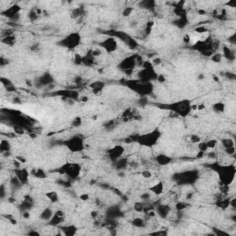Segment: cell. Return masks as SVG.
<instances>
[{
    "mask_svg": "<svg viewBox=\"0 0 236 236\" xmlns=\"http://www.w3.org/2000/svg\"><path fill=\"white\" fill-rule=\"evenodd\" d=\"M214 171L217 172L220 181L225 186L230 185L233 182L235 174H236L234 164L218 165L217 168H214Z\"/></svg>",
    "mask_w": 236,
    "mask_h": 236,
    "instance_id": "7a4b0ae2",
    "label": "cell"
},
{
    "mask_svg": "<svg viewBox=\"0 0 236 236\" xmlns=\"http://www.w3.org/2000/svg\"><path fill=\"white\" fill-rule=\"evenodd\" d=\"M73 125H75L74 126H79V125H81V119H80L79 117H77V118L74 120Z\"/></svg>",
    "mask_w": 236,
    "mask_h": 236,
    "instance_id": "836d02e7",
    "label": "cell"
},
{
    "mask_svg": "<svg viewBox=\"0 0 236 236\" xmlns=\"http://www.w3.org/2000/svg\"><path fill=\"white\" fill-rule=\"evenodd\" d=\"M144 208H145V204L144 203H140V202H138L134 205V210L136 212L140 213V212H144Z\"/></svg>",
    "mask_w": 236,
    "mask_h": 236,
    "instance_id": "7402d4cb",
    "label": "cell"
},
{
    "mask_svg": "<svg viewBox=\"0 0 236 236\" xmlns=\"http://www.w3.org/2000/svg\"><path fill=\"white\" fill-rule=\"evenodd\" d=\"M236 37H235V33H233V34L231 35V36H230L229 37V43L230 44H235V43H236Z\"/></svg>",
    "mask_w": 236,
    "mask_h": 236,
    "instance_id": "d6a6232c",
    "label": "cell"
},
{
    "mask_svg": "<svg viewBox=\"0 0 236 236\" xmlns=\"http://www.w3.org/2000/svg\"><path fill=\"white\" fill-rule=\"evenodd\" d=\"M45 196L52 203H56V202L59 201V195L56 191H49L45 193Z\"/></svg>",
    "mask_w": 236,
    "mask_h": 236,
    "instance_id": "9a60e30c",
    "label": "cell"
},
{
    "mask_svg": "<svg viewBox=\"0 0 236 236\" xmlns=\"http://www.w3.org/2000/svg\"><path fill=\"white\" fill-rule=\"evenodd\" d=\"M15 176L18 177V179L20 181V183L22 185H26L29 182V178H30V173L27 169L25 168H17L14 171Z\"/></svg>",
    "mask_w": 236,
    "mask_h": 236,
    "instance_id": "30bf717a",
    "label": "cell"
},
{
    "mask_svg": "<svg viewBox=\"0 0 236 236\" xmlns=\"http://www.w3.org/2000/svg\"><path fill=\"white\" fill-rule=\"evenodd\" d=\"M149 191L155 195H160L164 191V185L162 182H158L157 184H154L152 186L149 188Z\"/></svg>",
    "mask_w": 236,
    "mask_h": 236,
    "instance_id": "4fadbf2b",
    "label": "cell"
},
{
    "mask_svg": "<svg viewBox=\"0 0 236 236\" xmlns=\"http://www.w3.org/2000/svg\"><path fill=\"white\" fill-rule=\"evenodd\" d=\"M190 139H191V142L192 143H195V144H198L200 141H201V139L199 136H197V135H192V136L190 137Z\"/></svg>",
    "mask_w": 236,
    "mask_h": 236,
    "instance_id": "4316f807",
    "label": "cell"
},
{
    "mask_svg": "<svg viewBox=\"0 0 236 236\" xmlns=\"http://www.w3.org/2000/svg\"><path fill=\"white\" fill-rule=\"evenodd\" d=\"M206 143H207V146H208L209 149H214V148L217 146L218 140H216V139H211V140L206 141Z\"/></svg>",
    "mask_w": 236,
    "mask_h": 236,
    "instance_id": "d4e9b609",
    "label": "cell"
},
{
    "mask_svg": "<svg viewBox=\"0 0 236 236\" xmlns=\"http://www.w3.org/2000/svg\"><path fill=\"white\" fill-rule=\"evenodd\" d=\"M139 7H141L142 9H153L155 8V2L154 1H150V0H145V1H141L139 2Z\"/></svg>",
    "mask_w": 236,
    "mask_h": 236,
    "instance_id": "ac0fdd59",
    "label": "cell"
},
{
    "mask_svg": "<svg viewBox=\"0 0 236 236\" xmlns=\"http://www.w3.org/2000/svg\"><path fill=\"white\" fill-rule=\"evenodd\" d=\"M55 212L51 208H45L40 214V219L44 221H50V220L53 218Z\"/></svg>",
    "mask_w": 236,
    "mask_h": 236,
    "instance_id": "5bb4252c",
    "label": "cell"
},
{
    "mask_svg": "<svg viewBox=\"0 0 236 236\" xmlns=\"http://www.w3.org/2000/svg\"><path fill=\"white\" fill-rule=\"evenodd\" d=\"M63 231H64V234H65V235H73L76 233L77 229L74 226H69V227L63 229Z\"/></svg>",
    "mask_w": 236,
    "mask_h": 236,
    "instance_id": "44dd1931",
    "label": "cell"
},
{
    "mask_svg": "<svg viewBox=\"0 0 236 236\" xmlns=\"http://www.w3.org/2000/svg\"><path fill=\"white\" fill-rule=\"evenodd\" d=\"M155 161L160 166H167L173 161V158L171 156H168L167 154H159L155 157Z\"/></svg>",
    "mask_w": 236,
    "mask_h": 236,
    "instance_id": "7c38bea8",
    "label": "cell"
},
{
    "mask_svg": "<svg viewBox=\"0 0 236 236\" xmlns=\"http://www.w3.org/2000/svg\"><path fill=\"white\" fill-rule=\"evenodd\" d=\"M64 145L72 153H79L85 150V141L79 135L70 137L64 141Z\"/></svg>",
    "mask_w": 236,
    "mask_h": 236,
    "instance_id": "5b68a950",
    "label": "cell"
},
{
    "mask_svg": "<svg viewBox=\"0 0 236 236\" xmlns=\"http://www.w3.org/2000/svg\"><path fill=\"white\" fill-rule=\"evenodd\" d=\"M134 11V9L131 8V7H128V8H125L123 11V15L125 16V17H128L132 14V12Z\"/></svg>",
    "mask_w": 236,
    "mask_h": 236,
    "instance_id": "f1b7e54d",
    "label": "cell"
},
{
    "mask_svg": "<svg viewBox=\"0 0 236 236\" xmlns=\"http://www.w3.org/2000/svg\"><path fill=\"white\" fill-rule=\"evenodd\" d=\"M226 5H227L229 8H235V6H236V2L234 1V0H231V1H229V2H227V3H226Z\"/></svg>",
    "mask_w": 236,
    "mask_h": 236,
    "instance_id": "e575fe53",
    "label": "cell"
},
{
    "mask_svg": "<svg viewBox=\"0 0 236 236\" xmlns=\"http://www.w3.org/2000/svg\"><path fill=\"white\" fill-rule=\"evenodd\" d=\"M222 57H223L222 54H221V53H217V52H215V53L210 56L211 60H212L213 62H215V63H220V62L222 60Z\"/></svg>",
    "mask_w": 236,
    "mask_h": 236,
    "instance_id": "603a6c76",
    "label": "cell"
},
{
    "mask_svg": "<svg viewBox=\"0 0 236 236\" xmlns=\"http://www.w3.org/2000/svg\"><path fill=\"white\" fill-rule=\"evenodd\" d=\"M132 225L136 228H144L146 225V220L142 218H136L132 221Z\"/></svg>",
    "mask_w": 236,
    "mask_h": 236,
    "instance_id": "e0dca14e",
    "label": "cell"
},
{
    "mask_svg": "<svg viewBox=\"0 0 236 236\" xmlns=\"http://www.w3.org/2000/svg\"><path fill=\"white\" fill-rule=\"evenodd\" d=\"M99 46L107 54L114 53L118 50V42L116 37L114 36H106L102 42L100 43Z\"/></svg>",
    "mask_w": 236,
    "mask_h": 236,
    "instance_id": "ba28073f",
    "label": "cell"
},
{
    "mask_svg": "<svg viewBox=\"0 0 236 236\" xmlns=\"http://www.w3.org/2000/svg\"><path fill=\"white\" fill-rule=\"evenodd\" d=\"M60 173L66 175L69 179L75 180L80 176L81 166L78 162H66L60 167Z\"/></svg>",
    "mask_w": 236,
    "mask_h": 236,
    "instance_id": "8992f818",
    "label": "cell"
},
{
    "mask_svg": "<svg viewBox=\"0 0 236 236\" xmlns=\"http://www.w3.org/2000/svg\"><path fill=\"white\" fill-rule=\"evenodd\" d=\"M156 211L157 214L161 218V219H168L169 216L171 215V208L170 206L165 205V204H160L156 207Z\"/></svg>",
    "mask_w": 236,
    "mask_h": 236,
    "instance_id": "8fae6325",
    "label": "cell"
},
{
    "mask_svg": "<svg viewBox=\"0 0 236 236\" xmlns=\"http://www.w3.org/2000/svg\"><path fill=\"white\" fill-rule=\"evenodd\" d=\"M167 106H168L167 107L168 109L175 113L177 115L181 117H186L193 110V104L190 100H187V99L178 100L176 103L168 104Z\"/></svg>",
    "mask_w": 236,
    "mask_h": 236,
    "instance_id": "3957f363",
    "label": "cell"
},
{
    "mask_svg": "<svg viewBox=\"0 0 236 236\" xmlns=\"http://www.w3.org/2000/svg\"><path fill=\"white\" fill-rule=\"evenodd\" d=\"M141 176L145 179H150L152 177V173L149 170H144L142 173H141Z\"/></svg>",
    "mask_w": 236,
    "mask_h": 236,
    "instance_id": "83f0119b",
    "label": "cell"
},
{
    "mask_svg": "<svg viewBox=\"0 0 236 236\" xmlns=\"http://www.w3.org/2000/svg\"><path fill=\"white\" fill-rule=\"evenodd\" d=\"M71 18L72 19H78L81 16V9L80 8H76L74 9H72L71 11Z\"/></svg>",
    "mask_w": 236,
    "mask_h": 236,
    "instance_id": "cb8c5ba5",
    "label": "cell"
},
{
    "mask_svg": "<svg viewBox=\"0 0 236 236\" xmlns=\"http://www.w3.org/2000/svg\"><path fill=\"white\" fill-rule=\"evenodd\" d=\"M58 44L69 50H75L81 44V35L79 31H74L69 33L66 36L62 38Z\"/></svg>",
    "mask_w": 236,
    "mask_h": 236,
    "instance_id": "277c9868",
    "label": "cell"
},
{
    "mask_svg": "<svg viewBox=\"0 0 236 236\" xmlns=\"http://www.w3.org/2000/svg\"><path fill=\"white\" fill-rule=\"evenodd\" d=\"M150 194H151L150 192H145V193H143V194L140 195V198H141L142 200H144V201L149 200V199L151 197V195H150Z\"/></svg>",
    "mask_w": 236,
    "mask_h": 236,
    "instance_id": "f546056e",
    "label": "cell"
},
{
    "mask_svg": "<svg viewBox=\"0 0 236 236\" xmlns=\"http://www.w3.org/2000/svg\"><path fill=\"white\" fill-rule=\"evenodd\" d=\"M221 144H222L224 150H225V149H229V148L234 147V141H233L232 139H222V140H221Z\"/></svg>",
    "mask_w": 236,
    "mask_h": 236,
    "instance_id": "d6986e66",
    "label": "cell"
},
{
    "mask_svg": "<svg viewBox=\"0 0 236 236\" xmlns=\"http://www.w3.org/2000/svg\"><path fill=\"white\" fill-rule=\"evenodd\" d=\"M137 57H138V55L126 56L118 64V69L120 70L124 71L125 73H126L127 75H130L133 72L135 67L138 65H137Z\"/></svg>",
    "mask_w": 236,
    "mask_h": 236,
    "instance_id": "52a82bcc",
    "label": "cell"
},
{
    "mask_svg": "<svg viewBox=\"0 0 236 236\" xmlns=\"http://www.w3.org/2000/svg\"><path fill=\"white\" fill-rule=\"evenodd\" d=\"M0 150H1V153L6 151H11V144L8 139H3L0 142Z\"/></svg>",
    "mask_w": 236,
    "mask_h": 236,
    "instance_id": "2e32d148",
    "label": "cell"
},
{
    "mask_svg": "<svg viewBox=\"0 0 236 236\" xmlns=\"http://www.w3.org/2000/svg\"><path fill=\"white\" fill-rule=\"evenodd\" d=\"M186 204L185 203V202H178V203L176 204V210L178 211H183L184 210L186 209Z\"/></svg>",
    "mask_w": 236,
    "mask_h": 236,
    "instance_id": "484cf974",
    "label": "cell"
},
{
    "mask_svg": "<svg viewBox=\"0 0 236 236\" xmlns=\"http://www.w3.org/2000/svg\"><path fill=\"white\" fill-rule=\"evenodd\" d=\"M161 137V133L158 129H154L152 131L138 135L136 139H134V141L137 142L140 147L152 149L156 146Z\"/></svg>",
    "mask_w": 236,
    "mask_h": 236,
    "instance_id": "6da1fadb",
    "label": "cell"
},
{
    "mask_svg": "<svg viewBox=\"0 0 236 236\" xmlns=\"http://www.w3.org/2000/svg\"><path fill=\"white\" fill-rule=\"evenodd\" d=\"M213 110L216 113H223L225 110V104L223 103H217L213 105Z\"/></svg>",
    "mask_w": 236,
    "mask_h": 236,
    "instance_id": "ffe728a7",
    "label": "cell"
},
{
    "mask_svg": "<svg viewBox=\"0 0 236 236\" xmlns=\"http://www.w3.org/2000/svg\"><path fill=\"white\" fill-rule=\"evenodd\" d=\"M161 59L160 58V57H156V58H153V60H152V65H153V66H155V65H160L161 64Z\"/></svg>",
    "mask_w": 236,
    "mask_h": 236,
    "instance_id": "4dcf8cb0",
    "label": "cell"
},
{
    "mask_svg": "<svg viewBox=\"0 0 236 236\" xmlns=\"http://www.w3.org/2000/svg\"><path fill=\"white\" fill-rule=\"evenodd\" d=\"M79 197H80V199H81L82 201H87V200H89V199H90V195H89V194H87V193H85V194H81Z\"/></svg>",
    "mask_w": 236,
    "mask_h": 236,
    "instance_id": "1f68e13d",
    "label": "cell"
},
{
    "mask_svg": "<svg viewBox=\"0 0 236 236\" xmlns=\"http://www.w3.org/2000/svg\"><path fill=\"white\" fill-rule=\"evenodd\" d=\"M124 153H125V148L121 145H117V146H114V148H111L108 150L107 155L113 161H116L123 158Z\"/></svg>",
    "mask_w": 236,
    "mask_h": 236,
    "instance_id": "9c48e42d",
    "label": "cell"
}]
</instances>
